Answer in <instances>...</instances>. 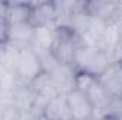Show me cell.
<instances>
[{
    "label": "cell",
    "mask_w": 122,
    "mask_h": 120,
    "mask_svg": "<svg viewBox=\"0 0 122 120\" xmlns=\"http://www.w3.org/2000/svg\"><path fill=\"white\" fill-rule=\"evenodd\" d=\"M6 7H20V6H30V0H3Z\"/></svg>",
    "instance_id": "cell-15"
},
{
    "label": "cell",
    "mask_w": 122,
    "mask_h": 120,
    "mask_svg": "<svg viewBox=\"0 0 122 120\" xmlns=\"http://www.w3.org/2000/svg\"><path fill=\"white\" fill-rule=\"evenodd\" d=\"M67 103L74 120H87L94 117V107L88 96L78 88L68 90L65 93Z\"/></svg>",
    "instance_id": "cell-7"
},
{
    "label": "cell",
    "mask_w": 122,
    "mask_h": 120,
    "mask_svg": "<svg viewBox=\"0 0 122 120\" xmlns=\"http://www.w3.org/2000/svg\"><path fill=\"white\" fill-rule=\"evenodd\" d=\"M57 21H58V16H57V11H56L53 1L30 7L29 23L34 28L53 27V26H57Z\"/></svg>",
    "instance_id": "cell-10"
},
{
    "label": "cell",
    "mask_w": 122,
    "mask_h": 120,
    "mask_svg": "<svg viewBox=\"0 0 122 120\" xmlns=\"http://www.w3.org/2000/svg\"><path fill=\"white\" fill-rule=\"evenodd\" d=\"M4 51H6V42H0V64H1V60H3Z\"/></svg>",
    "instance_id": "cell-17"
},
{
    "label": "cell",
    "mask_w": 122,
    "mask_h": 120,
    "mask_svg": "<svg viewBox=\"0 0 122 120\" xmlns=\"http://www.w3.org/2000/svg\"><path fill=\"white\" fill-rule=\"evenodd\" d=\"M75 88L81 89L90 99L94 107V117L97 116V113H102L101 116L104 117V115L108 112L109 105L114 100V96L107 90V88L98 81L97 75H92L90 72H82V71H77L75 75Z\"/></svg>",
    "instance_id": "cell-1"
},
{
    "label": "cell",
    "mask_w": 122,
    "mask_h": 120,
    "mask_svg": "<svg viewBox=\"0 0 122 120\" xmlns=\"http://www.w3.org/2000/svg\"><path fill=\"white\" fill-rule=\"evenodd\" d=\"M51 0H30V7L33 6H38V4H43V3H48Z\"/></svg>",
    "instance_id": "cell-16"
},
{
    "label": "cell",
    "mask_w": 122,
    "mask_h": 120,
    "mask_svg": "<svg viewBox=\"0 0 122 120\" xmlns=\"http://www.w3.org/2000/svg\"><path fill=\"white\" fill-rule=\"evenodd\" d=\"M30 16V6H20V7H6L4 18L9 24H19L27 23Z\"/></svg>",
    "instance_id": "cell-14"
},
{
    "label": "cell",
    "mask_w": 122,
    "mask_h": 120,
    "mask_svg": "<svg viewBox=\"0 0 122 120\" xmlns=\"http://www.w3.org/2000/svg\"><path fill=\"white\" fill-rule=\"evenodd\" d=\"M112 61L114 60L109 57V54L105 52L104 50L94 47V45L82 44L80 50L77 51L72 66L75 68V71H82V72H90L92 75H98Z\"/></svg>",
    "instance_id": "cell-4"
},
{
    "label": "cell",
    "mask_w": 122,
    "mask_h": 120,
    "mask_svg": "<svg viewBox=\"0 0 122 120\" xmlns=\"http://www.w3.org/2000/svg\"><path fill=\"white\" fill-rule=\"evenodd\" d=\"M119 61H121V64H122V54H121V57H119Z\"/></svg>",
    "instance_id": "cell-19"
},
{
    "label": "cell",
    "mask_w": 122,
    "mask_h": 120,
    "mask_svg": "<svg viewBox=\"0 0 122 120\" xmlns=\"http://www.w3.org/2000/svg\"><path fill=\"white\" fill-rule=\"evenodd\" d=\"M81 45H82V38L77 31L68 26L57 24L50 52L58 64L72 65L77 51L80 50Z\"/></svg>",
    "instance_id": "cell-2"
},
{
    "label": "cell",
    "mask_w": 122,
    "mask_h": 120,
    "mask_svg": "<svg viewBox=\"0 0 122 120\" xmlns=\"http://www.w3.org/2000/svg\"><path fill=\"white\" fill-rule=\"evenodd\" d=\"M54 83L60 90V93H67L68 90L75 88V75L77 71L72 65H65V64H58L56 68L50 71Z\"/></svg>",
    "instance_id": "cell-12"
},
{
    "label": "cell",
    "mask_w": 122,
    "mask_h": 120,
    "mask_svg": "<svg viewBox=\"0 0 122 120\" xmlns=\"http://www.w3.org/2000/svg\"><path fill=\"white\" fill-rule=\"evenodd\" d=\"M98 81L107 88L114 97H121L122 95V64L119 60L112 61L107 65L104 71L97 75Z\"/></svg>",
    "instance_id": "cell-8"
},
{
    "label": "cell",
    "mask_w": 122,
    "mask_h": 120,
    "mask_svg": "<svg viewBox=\"0 0 122 120\" xmlns=\"http://www.w3.org/2000/svg\"><path fill=\"white\" fill-rule=\"evenodd\" d=\"M87 14L105 24L112 26L122 21V1L121 0H87Z\"/></svg>",
    "instance_id": "cell-5"
},
{
    "label": "cell",
    "mask_w": 122,
    "mask_h": 120,
    "mask_svg": "<svg viewBox=\"0 0 122 120\" xmlns=\"http://www.w3.org/2000/svg\"><path fill=\"white\" fill-rule=\"evenodd\" d=\"M43 71H46L44 65H43V61H41L40 55L37 54V51L33 47L19 50V55H17V60H16L14 69H13L17 83L29 85Z\"/></svg>",
    "instance_id": "cell-3"
},
{
    "label": "cell",
    "mask_w": 122,
    "mask_h": 120,
    "mask_svg": "<svg viewBox=\"0 0 122 120\" xmlns=\"http://www.w3.org/2000/svg\"><path fill=\"white\" fill-rule=\"evenodd\" d=\"M51 1L58 16L57 24H62L71 16L85 11V6H87V0H51Z\"/></svg>",
    "instance_id": "cell-13"
},
{
    "label": "cell",
    "mask_w": 122,
    "mask_h": 120,
    "mask_svg": "<svg viewBox=\"0 0 122 120\" xmlns=\"http://www.w3.org/2000/svg\"><path fill=\"white\" fill-rule=\"evenodd\" d=\"M31 92L34 95V109H33V113L40 109V116H41V112L44 109V106L47 105V102L54 97L56 95L60 93V90L57 88V85L54 83V79L51 76V74L48 71H43L36 79H33L30 83Z\"/></svg>",
    "instance_id": "cell-6"
},
{
    "label": "cell",
    "mask_w": 122,
    "mask_h": 120,
    "mask_svg": "<svg viewBox=\"0 0 122 120\" xmlns=\"http://www.w3.org/2000/svg\"><path fill=\"white\" fill-rule=\"evenodd\" d=\"M40 117H44V119H56V120L72 119L71 112H70V107H68V103H67L65 93H58L54 97H51L47 102V105L44 106Z\"/></svg>",
    "instance_id": "cell-11"
},
{
    "label": "cell",
    "mask_w": 122,
    "mask_h": 120,
    "mask_svg": "<svg viewBox=\"0 0 122 120\" xmlns=\"http://www.w3.org/2000/svg\"><path fill=\"white\" fill-rule=\"evenodd\" d=\"M34 34H36V28L29 21L19 23V24H10L6 44L14 47L17 50L29 48L34 42Z\"/></svg>",
    "instance_id": "cell-9"
},
{
    "label": "cell",
    "mask_w": 122,
    "mask_h": 120,
    "mask_svg": "<svg viewBox=\"0 0 122 120\" xmlns=\"http://www.w3.org/2000/svg\"><path fill=\"white\" fill-rule=\"evenodd\" d=\"M119 99H121V100H122V95H121V97H119Z\"/></svg>",
    "instance_id": "cell-20"
},
{
    "label": "cell",
    "mask_w": 122,
    "mask_h": 120,
    "mask_svg": "<svg viewBox=\"0 0 122 120\" xmlns=\"http://www.w3.org/2000/svg\"><path fill=\"white\" fill-rule=\"evenodd\" d=\"M3 92V83H1V79H0V93Z\"/></svg>",
    "instance_id": "cell-18"
}]
</instances>
